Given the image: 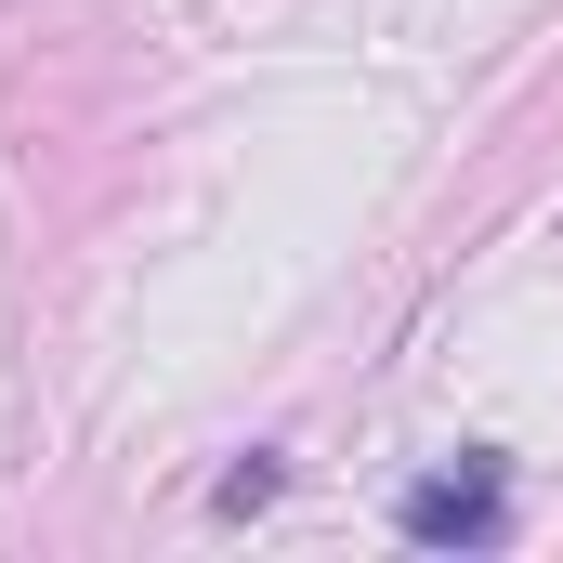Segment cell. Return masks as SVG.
<instances>
[{
  "mask_svg": "<svg viewBox=\"0 0 563 563\" xmlns=\"http://www.w3.org/2000/svg\"><path fill=\"white\" fill-rule=\"evenodd\" d=\"M498 525H511V485H498V459H459V472L407 485V538H420V551H485Z\"/></svg>",
  "mask_w": 563,
  "mask_h": 563,
  "instance_id": "obj_1",
  "label": "cell"
}]
</instances>
